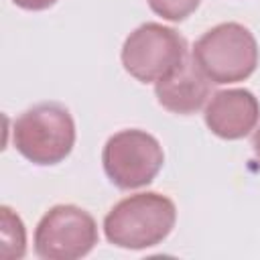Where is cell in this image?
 <instances>
[{"label":"cell","instance_id":"1","mask_svg":"<svg viewBox=\"0 0 260 260\" xmlns=\"http://www.w3.org/2000/svg\"><path fill=\"white\" fill-rule=\"evenodd\" d=\"M177 207L160 193H136L118 201L104 217L110 244L126 250H144L160 244L175 228Z\"/></svg>","mask_w":260,"mask_h":260},{"label":"cell","instance_id":"2","mask_svg":"<svg viewBox=\"0 0 260 260\" xmlns=\"http://www.w3.org/2000/svg\"><path fill=\"white\" fill-rule=\"evenodd\" d=\"M191 57L211 83H236L256 71L258 43L244 24L221 22L197 39Z\"/></svg>","mask_w":260,"mask_h":260},{"label":"cell","instance_id":"3","mask_svg":"<svg viewBox=\"0 0 260 260\" xmlns=\"http://www.w3.org/2000/svg\"><path fill=\"white\" fill-rule=\"evenodd\" d=\"M14 148L35 165H57L75 144V122L57 102H43L22 112L12 128Z\"/></svg>","mask_w":260,"mask_h":260},{"label":"cell","instance_id":"4","mask_svg":"<svg viewBox=\"0 0 260 260\" xmlns=\"http://www.w3.org/2000/svg\"><path fill=\"white\" fill-rule=\"evenodd\" d=\"M120 57L132 77L142 83H156L183 63L187 41L171 26L144 22L126 37Z\"/></svg>","mask_w":260,"mask_h":260},{"label":"cell","instance_id":"5","mask_svg":"<svg viewBox=\"0 0 260 260\" xmlns=\"http://www.w3.org/2000/svg\"><path fill=\"white\" fill-rule=\"evenodd\" d=\"M162 162L165 152L158 140L138 128L116 132L102 150V165L108 179L124 191L148 185L158 175Z\"/></svg>","mask_w":260,"mask_h":260},{"label":"cell","instance_id":"6","mask_svg":"<svg viewBox=\"0 0 260 260\" xmlns=\"http://www.w3.org/2000/svg\"><path fill=\"white\" fill-rule=\"evenodd\" d=\"M98 244L95 219L77 205L51 207L35 230V252L45 260H77Z\"/></svg>","mask_w":260,"mask_h":260},{"label":"cell","instance_id":"7","mask_svg":"<svg viewBox=\"0 0 260 260\" xmlns=\"http://www.w3.org/2000/svg\"><path fill=\"white\" fill-rule=\"evenodd\" d=\"M203 116L207 128L215 136L223 140H238L248 136L258 124L260 102L244 87L221 89L213 93Z\"/></svg>","mask_w":260,"mask_h":260},{"label":"cell","instance_id":"8","mask_svg":"<svg viewBox=\"0 0 260 260\" xmlns=\"http://www.w3.org/2000/svg\"><path fill=\"white\" fill-rule=\"evenodd\" d=\"M211 81L199 69L193 57H185L183 63L173 69L167 77L158 79L154 85V93L158 104L173 114H193L197 112L205 100L209 98Z\"/></svg>","mask_w":260,"mask_h":260},{"label":"cell","instance_id":"9","mask_svg":"<svg viewBox=\"0 0 260 260\" xmlns=\"http://www.w3.org/2000/svg\"><path fill=\"white\" fill-rule=\"evenodd\" d=\"M2 258H22L26 248V234L20 217L10 207H2Z\"/></svg>","mask_w":260,"mask_h":260},{"label":"cell","instance_id":"10","mask_svg":"<svg viewBox=\"0 0 260 260\" xmlns=\"http://www.w3.org/2000/svg\"><path fill=\"white\" fill-rule=\"evenodd\" d=\"M199 2L201 0H148V6L158 16L179 22V20H185L191 12H195Z\"/></svg>","mask_w":260,"mask_h":260},{"label":"cell","instance_id":"11","mask_svg":"<svg viewBox=\"0 0 260 260\" xmlns=\"http://www.w3.org/2000/svg\"><path fill=\"white\" fill-rule=\"evenodd\" d=\"M12 2L24 10H45V8L53 6L57 0H12Z\"/></svg>","mask_w":260,"mask_h":260},{"label":"cell","instance_id":"12","mask_svg":"<svg viewBox=\"0 0 260 260\" xmlns=\"http://www.w3.org/2000/svg\"><path fill=\"white\" fill-rule=\"evenodd\" d=\"M252 148H254V154H256V158L260 160V128L254 132V138H252Z\"/></svg>","mask_w":260,"mask_h":260}]
</instances>
